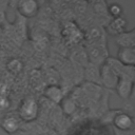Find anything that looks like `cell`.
I'll use <instances>...</instances> for the list:
<instances>
[{
	"instance_id": "obj_13",
	"label": "cell",
	"mask_w": 135,
	"mask_h": 135,
	"mask_svg": "<svg viewBox=\"0 0 135 135\" xmlns=\"http://www.w3.org/2000/svg\"><path fill=\"white\" fill-rule=\"evenodd\" d=\"M99 68L93 64H90L85 69V78L88 81L92 82L93 84H100V74H99Z\"/></svg>"
},
{
	"instance_id": "obj_14",
	"label": "cell",
	"mask_w": 135,
	"mask_h": 135,
	"mask_svg": "<svg viewBox=\"0 0 135 135\" xmlns=\"http://www.w3.org/2000/svg\"><path fill=\"white\" fill-rule=\"evenodd\" d=\"M6 69L7 71L13 74V75H18L22 70H23V62L20 59L17 58H12L11 60H8V62L6 63Z\"/></svg>"
},
{
	"instance_id": "obj_16",
	"label": "cell",
	"mask_w": 135,
	"mask_h": 135,
	"mask_svg": "<svg viewBox=\"0 0 135 135\" xmlns=\"http://www.w3.org/2000/svg\"><path fill=\"white\" fill-rule=\"evenodd\" d=\"M11 107V100L6 95H0V112L7 111Z\"/></svg>"
},
{
	"instance_id": "obj_12",
	"label": "cell",
	"mask_w": 135,
	"mask_h": 135,
	"mask_svg": "<svg viewBox=\"0 0 135 135\" xmlns=\"http://www.w3.org/2000/svg\"><path fill=\"white\" fill-rule=\"evenodd\" d=\"M43 94H44V96L49 100L53 101L54 103H61V101L63 100V92H62V89L59 85H56V84H50V85H47L44 89Z\"/></svg>"
},
{
	"instance_id": "obj_5",
	"label": "cell",
	"mask_w": 135,
	"mask_h": 135,
	"mask_svg": "<svg viewBox=\"0 0 135 135\" xmlns=\"http://www.w3.org/2000/svg\"><path fill=\"white\" fill-rule=\"evenodd\" d=\"M21 120L16 113H7L0 119V128L7 134L14 135L20 129Z\"/></svg>"
},
{
	"instance_id": "obj_8",
	"label": "cell",
	"mask_w": 135,
	"mask_h": 135,
	"mask_svg": "<svg viewBox=\"0 0 135 135\" xmlns=\"http://www.w3.org/2000/svg\"><path fill=\"white\" fill-rule=\"evenodd\" d=\"M62 36L70 43H78L83 39V34L74 22H68L62 31Z\"/></svg>"
},
{
	"instance_id": "obj_18",
	"label": "cell",
	"mask_w": 135,
	"mask_h": 135,
	"mask_svg": "<svg viewBox=\"0 0 135 135\" xmlns=\"http://www.w3.org/2000/svg\"><path fill=\"white\" fill-rule=\"evenodd\" d=\"M0 95L7 96V85L4 82H0Z\"/></svg>"
},
{
	"instance_id": "obj_1",
	"label": "cell",
	"mask_w": 135,
	"mask_h": 135,
	"mask_svg": "<svg viewBox=\"0 0 135 135\" xmlns=\"http://www.w3.org/2000/svg\"><path fill=\"white\" fill-rule=\"evenodd\" d=\"M40 112V107L38 101L34 97H25L19 103L17 109V116L21 121L24 122H32L38 118Z\"/></svg>"
},
{
	"instance_id": "obj_4",
	"label": "cell",
	"mask_w": 135,
	"mask_h": 135,
	"mask_svg": "<svg viewBox=\"0 0 135 135\" xmlns=\"http://www.w3.org/2000/svg\"><path fill=\"white\" fill-rule=\"evenodd\" d=\"M99 74H100V84H102L107 89L114 90L118 82L119 77L105 62L100 65Z\"/></svg>"
},
{
	"instance_id": "obj_17",
	"label": "cell",
	"mask_w": 135,
	"mask_h": 135,
	"mask_svg": "<svg viewBox=\"0 0 135 135\" xmlns=\"http://www.w3.org/2000/svg\"><path fill=\"white\" fill-rule=\"evenodd\" d=\"M62 101H64V102L62 103V108H63V110H64L65 113L71 114V113H73V112L75 111L76 105H75V102H74L73 100H71V99H65V100H62Z\"/></svg>"
},
{
	"instance_id": "obj_11",
	"label": "cell",
	"mask_w": 135,
	"mask_h": 135,
	"mask_svg": "<svg viewBox=\"0 0 135 135\" xmlns=\"http://www.w3.org/2000/svg\"><path fill=\"white\" fill-rule=\"evenodd\" d=\"M135 30L126 31L115 37L116 44L119 47H134L135 46Z\"/></svg>"
},
{
	"instance_id": "obj_6",
	"label": "cell",
	"mask_w": 135,
	"mask_h": 135,
	"mask_svg": "<svg viewBox=\"0 0 135 135\" xmlns=\"http://www.w3.org/2000/svg\"><path fill=\"white\" fill-rule=\"evenodd\" d=\"M17 11L24 18H34L39 11V3L36 0H21L17 2Z\"/></svg>"
},
{
	"instance_id": "obj_2",
	"label": "cell",
	"mask_w": 135,
	"mask_h": 135,
	"mask_svg": "<svg viewBox=\"0 0 135 135\" xmlns=\"http://www.w3.org/2000/svg\"><path fill=\"white\" fill-rule=\"evenodd\" d=\"M108 49L107 44L104 43H96L86 46V57L89 59L90 64L100 66L105 62L109 58L108 56Z\"/></svg>"
},
{
	"instance_id": "obj_15",
	"label": "cell",
	"mask_w": 135,
	"mask_h": 135,
	"mask_svg": "<svg viewBox=\"0 0 135 135\" xmlns=\"http://www.w3.org/2000/svg\"><path fill=\"white\" fill-rule=\"evenodd\" d=\"M107 14H108V16H110L111 19L118 18V17L122 16L123 8L119 3L113 2V3H110L109 5H107Z\"/></svg>"
},
{
	"instance_id": "obj_7",
	"label": "cell",
	"mask_w": 135,
	"mask_h": 135,
	"mask_svg": "<svg viewBox=\"0 0 135 135\" xmlns=\"http://www.w3.org/2000/svg\"><path fill=\"white\" fill-rule=\"evenodd\" d=\"M118 96L123 99L124 101H128L132 95H133V90H134V80L128 79V78H119L118 82L114 89Z\"/></svg>"
},
{
	"instance_id": "obj_9",
	"label": "cell",
	"mask_w": 135,
	"mask_h": 135,
	"mask_svg": "<svg viewBox=\"0 0 135 135\" xmlns=\"http://www.w3.org/2000/svg\"><path fill=\"white\" fill-rule=\"evenodd\" d=\"M127 26H128V20L122 16L118 17V18H114L111 19L107 25V31L110 35L116 37L119 34L123 33L127 31Z\"/></svg>"
},
{
	"instance_id": "obj_10",
	"label": "cell",
	"mask_w": 135,
	"mask_h": 135,
	"mask_svg": "<svg viewBox=\"0 0 135 135\" xmlns=\"http://www.w3.org/2000/svg\"><path fill=\"white\" fill-rule=\"evenodd\" d=\"M116 59L124 64L134 66L135 63V47H119L117 51Z\"/></svg>"
},
{
	"instance_id": "obj_3",
	"label": "cell",
	"mask_w": 135,
	"mask_h": 135,
	"mask_svg": "<svg viewBox=\"0 0 135 135\" xmlns=\"http://www.w3.org/2000/svg\"><path fill=\"white\" fill-rule=\"evenodd\" d=\"M112 123L113 126L121 131V132H129L133 130L134 127V120H133V116L131 114H129L128 112L124 111H117L115 113V115L112 118Z\"/></svg>"
}]
</instances>
